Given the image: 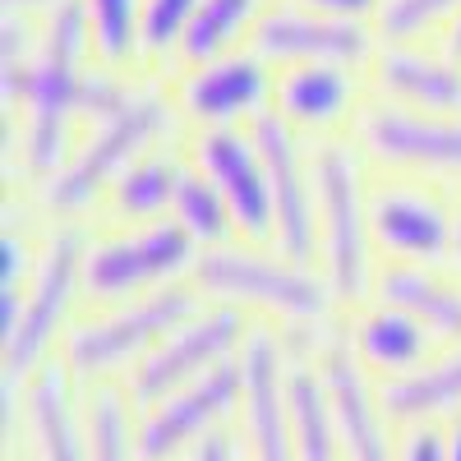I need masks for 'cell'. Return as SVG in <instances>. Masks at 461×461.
<instances>
[{"instance_id":"1","label":"cell","mask_w":461,"mask_h":461,"mask_svg":"<svg viewBox=\"0 0 461 461\" xmlns=\"http://www.w3.org/2000/svg\"><path fill=\"white\" fill-rule=\"evenodd\" d=\"M93 37L79 0H65L42 19V51L14 115H5V189H37L51 180L79 143L84 88L93 74Z\"/></svg>"},{"instance_id":"2","label":"cell","mask_w":461,"mask_h":461,"mask_svg":"<svg viewBox=\"0 0 461 461\" xmlns=\"http://www.w3.org/2000/svg\"><path fill=\"white\" fill-rule=\"evenodd\" d=\"M185 134L189 130H185L180 106L171 97V79L143 69L139 88L121 106L93 115L79 130V143H74V152L65 158V167L37 189H28V203L47 221H88V217H97L115 176H121L134 158H143L148 148L180 143Z\"/></svg>"},{"instance_id":"3","label":"cell","mask_w":461,"mask_h":461,"mask_svg":"<svg viewBox=\"0 0 461 461\" xmlns=\"http://www.w3.org/2000/svg\"><path fill=\"white\" fill-rule=\"evenodd\" d=\"M189 282L212 304H236L245 314L277 319L286 332H328L341 310L314 263H300L277 245L254 240H226L199 249Z\"/></svg>"},{"instance_id":"4","label":"cell","mask_w":461,"mask_h":461,"mask_svg":"<svg viewBox=\"0 0 461 461\" xmlns=\"http://www.w3.org/2000/svg\"><path fill=\"white\" fill-rule=\"evenodd\" d=\"M314 148V217H319V258L314 267L332 286L341 314L374 295L378 249L369 236V180L351 134L319 139Z\"/></svg>"},{"instance_id":"5","label":"cell","mask_w":461,"mask_h":461,"mask_svg":"<svg viewBox=\"0 0 461 461\" xmlns=\"http://www.w3.org/2000/svg\"><path fill=\"white\" fill-rule=\"evenodd\" d=\"M208 304V295L194 282H176L162 291H148L139 300L121 304H97V314L79 319L65 341H60V360L69 365L74 378L102 383L121 365H139L152 346H162L185 319H194Z\"/></svg>"},{"instance_id":"6","label":"cell","mask_w":461,"mask_h":461,"mask_svg":"<svg viewBox=\"0 0 461 461\" xmlns=\"http://www.w3.org/2000/svg\"><path fill=\"white\" fill-rule=\"evenodd\" d=\"M93 221H47L42 230V254L23 286V314L14 337L0 341L10 378H32L51 360V351L74 328L69 314L84 295V249H88Z\"/></svg>"},{"instance_id":"7","label":"cell","mask_w":461,"mask_h":461,"mask_svg":"<svg viewBox=\"0 0 461 461\" xmlns=\"http://www.w3.org/2000/svg\"><path fill=\"white\" fill-rule=\"evenodd\" d=\"M199 245L176 217L143 226H93L84 249V295L93 304H121L194 277Z\"/></svg>"},{"instance_id":"8","label":"cell","mask_w":461,"mask_h":461,"mask_svg":"<svg viewBox=\"0 0 461 461\" xmlns=\"http://www.w3.org/2000/svg\"><path fill=\"white\" fill-rule=\"evenodd\" d=\"M351 143L374 176L425 180L461 194V115L406 111L369 93L351 125Z\"/></svg>"},{"instance_id":"9","label":"cell","mask_w":461,"mask_h":461,"mask_svg":"<svg viewBox=\"0 0 461 461\" xmlns=\"http://www.w3.org/2000/svg\"><path fill=\"white\" fill-rule=\"evenodd\" d=\"M369 236L378 263H452L456 194L425 180H369Z\"/></svg>"},{"instance_id":"10","label":"cell","mask_w":461,"mask_h":461,"mask_svg":"<svg viewBox=\"0 0 461 461\" xmlns=\"http://www.w3.org/2000/svg\"><path fill=\"white\" fill-rule=\"evenodd\" d=\"M167 79H171V97L180 106V121L189 134L249 130L258 115L273 111V93H277V69L263 56H254L249 47L176 69Z\"/></svg>"},{"instance_id":"11","label":"cell","mask_w":461,"mask_h":461,"mask_svg":"<svg viewBox=\"0 0 461 461\" xmlns=\"http://www.w3.org/2000/svg\"><path fill=\"white\" fill-rule=\"evenodd\" d=\"M254 332V319L236 304H203L194 319H185L162 346H152V351L130 369V383L125 393L134 402V411H148L158 406L167 393L185 388V383H194L199 374H208L212 365L230 360L245 351V341Z\"/></svg>"},{"instance_id":"12","label":"cell","mask_w":461,"mask_h":461,"mask_svg":"<svg viewBox=\"0 0 461 461\" xmlns=\"http://www.w3.org/2000/svg\"><path fill=\"white\" fill-rule=\"evenodd\" d=\"M189 162H194L217 189L236 217V236L254 245L277 240V203H273V180H267L263 152L249 130H199L185 134Z\"/></svg>"},{"instance_id":"13","label":"cell","mask_w":461,"mask_h":461,"mask_svg":"<svg viewBox=\"0 0 461 461\" xmlns=\"http://www.w3.org/2000/svg\"><path fill=\"white\" fill-rule=\"evenodd\" d=\"M240 402H245V360L230 356L208 374H199L194 383L167 393L158 406L139 411V456L143 461L180 456L203 434H212Z\"/></svg>"},{"instance_id":"14","label":"cell","mask_w":461,"mask_h":461,"mask_svg":"<svg viewBox=\"0 0 461 461\" xmlns=\"http://www.w3.org/2000/svg\"><path fill=\"white\" fill-rule=\"evenodd\" d=\"M249 51L263 56L273 69L314 65V60H341V65L369 69V60L378 51V37L369 23L319 14L310 5H300V0H273L249 32Z\"/></svg>"},{"instance_id":"15","label":"cell","mask_w":461,"mask_h":461,"mask_svg":"<svg viewBox=\"0 0 461 461\" xmlns=\"http://www.w3.org/2000/svg\"><path fill=\"white\" fill-rule=\"evenodd\" d=\"M267 180H273V203H277V249L314 263L319 258V217H314V148L310 139H300L277 111L258 115L249 125Z\"/></svg>"},{"instance_id":"16","label":"cell","mask_w":461,"mask_h":461,"mask_svg":"<svg viewBox=\"0 0 461 461\" xmlns=\"http://www.w3.org/2000/svg\"><path fill=\"white\" fill-rule=\"evenodd\" d=\"M365 102H369V69L365 65L314 60V65L277 69L273 111L310 143L351 134Z\"/></svg>"},{"instance_id":"17","label":"cell","mask_w":461,"mask_h":461,"mask_svg":"<svg viewBox=\"0 0 461 461\" xmlns=\"http://www.w3.org/2000/svg\"><path fill=\"white\" fill-rule=\"evenodd\" d=\"M319 374L328 383V402H332V425L341 443V461H397L388 443V411L378 402V388H369L365 365L356 360L351 341L341 328H328L314 346Z\"/></svg>"},{"instance_id":"18","label":"cell","mask_w":461,"mask_h":461,"mask_svg":"<svg viewBox=\"0 0 461 461\" xmlns=\"http://www.w3.org/2000/svg\"><path fill=\"white\" fill-rule=\"evenodd\" d=\"M369 93L429 115H461V56L443 42H393L369 60Z\"/></svg>"},{"instance_id":"19","label":"cell","mask_w":461,"mask_h":461,"mask_svg":"<svg viewBox=\"0 0 461 461\" xmlns=\"http://www.w3.org/2000/svg\"><path fill=\"white\" fill-rule=\"evenodd\" d=\"M245 434L254 461H300L286 425V337L277 328H258L245 341Z\"/></svg>"},{"instance_id":"20","label":"cell","mask_w":461,"mask_h":461,"mask_svg":"<svg viewBox=\"0 0 461 461\" xmlns=\"http://www.w3.org/2000/svg\"><path fill=\"white\" fill-rule=\"evenodd\" d=\"M374 300L420 319L438 346L461 341V273L452 263H378Z\"/></svg>"},{"instance_id":"21","label":"cell","mask_w":461,"mask_h":461,"mask_svg":"<svg viewBox=\"0 0 461 461\" xmlns=\"http://www.w3.org/2000/svg\"><path fill=\"white\" fill-rule=\"evenodd\" d=\"M185 167H189L185 139L148 148L143 158H134L121 176H115V185L106 189L93 226H143V221L171 217V203H176Z\"/></svg>"},{"instance_id":"22","label":"cell","mask_w":461,"mask_h":461,"mask_svg":"<svg viewBox=\"0 0 461 461\" xmlns=\"http://www.w3.org/2000/svg\"><path fill=\"white\" fill-rule=\"evenodd\" d=\"M346 341H351V351L365 369L383 374V378H397V374H411L415 365H425L429 351H434V337L429 328L411 319L406 310L388 300H365L356 310H346Z\"/></svg>"},{"instance_id":"23","label":"cell","mask_w":461,"mask_h":461,"mask_svg":"<svg viewBox=\"0 0 461 461\" xmlns=\"http://www.w3.org/2000/svg\"><path fill=\"white\" fill-rule=\"evenodd\" d=\"M69 365L65 360H47L28 378L23 393V415L28 429L37 438V456L42 461H88V429H79L69 406Z\"/></svg>"},{"instance_id":"24","label":"cell","mask_w":461,"mask_h":461,"mask_svg":"<svg viewBox=\"0 0 461 461\" xmlns=\"http://www.w3.org/2000/svg\"><path fill=\"white\" fill-rule=\"evenodd\" d=\"M378 402L393 425H411V429L438 415H456L461 411V341L429 356L425 365H415L411 374L383 378Z\"/></svg>"},{"instance_id":"25","label":"cell","mask_w":461,"mask_h":461,"mask_svg":"<svg viewBox=\"0 0 461 461\" xmlns=\"http://www.w3.org/2000/svg\"><path fill=\"white\" fill-rule=\"evenodd\" d=\"M314 346H310V356H291V346H286V425H291L300 461H341L332 402H328V383L314 360Z\"/></svg>"},{"instance_id":"26","label":"cell","mask_w":461,"mask_h":461,"mask_svg":"<svg viewBox=\"0 0 461 461\" xmlns=\"http://www.w3.org/2000/svg\"><path fill=\"white\" fill-rule=\"evenodd\" d=\"M267 5H273V0H199V14H194V23H189L185 42H180L176 69H189V65H203L212 56L249 47V32H254V23L263 19Z\"/></svg>"},{"instance_id":"27","label":"cell","mask_w":461,"mask_h":461,"mask_svg":"<svg viewBox=\"0 0 461 461\" xmlns=\"http://www.w3.org/2000/svg\"><path fill=\"white\" fill-rule=\"evenodd\" d=\"M88 37H93V60L121 74H139V32H143V0H79Z\"/></svg>"},{"instance_id":"28","label":"cell","mask_w":461,"mask_h":461,"mask_svg":"<svg viewBox=\"0 0 461 461\" xmlns=\"http://www.w3.org/2000/svg\"><path fill=\"white\" fill-rule=\"evenodd\" d=\"M189 152V148H185ZM171 217L180 221V230L199 249H212V245H226V240H240L236 236V217H230L221 189L189 162L185 176H180V189H176V203H171Z\"/></svg>"},{"instance_id":"29","label":"cell","mask_w":461,"mask_h":461,"mask_svg":"<svg viewBox=\"0 0 461 461\" xmlns=\"http://www.w3.org/2000/svg\"><path fill=\"white\" fill-rule=\"evenodd\" d=\"M461 14V0H378L369 19L378 47L393 42H443V32Z\"/></svg>"},{"instance_id":"30","label":"cell","mask_w":461,"mask_h":461,"mask_svg":"<svg viewBox=\"0 0 461 461\" xmlns=\"http://www.w3.org/2000/svg\"><path fill=\"white\" fill-rule=\"evenodd\" d=\"M130 393L121 388H93L88 397V461H143L139 456V425H130Z\"/></svg>"},{"instance_id":"31","label":"cell","mask_w":461,"mask_h":461,"mask_svg":"<svg viewBox=\"0 0 461 461\" xmlns=\"http://www.w3.org/2000/svg\"><path fill=\"white\" fill-rule=\"evenodd\" d=\"M199 14V0H143V32H139V60L148 74H171L180 42Z\"/></svg>"},{"instance_id":"32","label":"cell","mask_w":461,"mask_h":461,"mask_svg":"<svg viewBox=\"0 0 461 461\" xmlns=\"http://www.w3.org/2000/svg\"><path fill=\"white\" fill-rule=\"evenodd\" d=\"M37 51H42V19L0 14V106L5 115H14L23 102Z\"/></svg>"},{"instance_id":"33","label":"cell","mask_w":461,"mask_h":461,"mask_svg":"<svg viewBox=\"0 0 461 461\" xmlns=\"http://www.w3.org/2000/svg\"><path fill=\"white\" fill-rule=\"evenodd\" d=\"M397 461H447V456H443V434L415 425V434L402 443V456H397Z\"/></svg>"},{"instance_id":"34","label":"cell","mask_w":461,"mask_h":461,"mask_svg":"<svg viewBox=\"0 0 461 461\" xmlns=\"http://www.w3.org/2000/svg\"><path fill=\"white\" fill-rule=\"evenodd\" d=\"M300 5H310L319 14H332V19H351V23H369L378 0H300Z\"/></svg>"},{"instance_id":"35","label":"cell","mask_w":461,"mask_h":461,"mask_svg":"<svg viewBox=\"0 0 461 461\" xmlns=\"http://www.w3.org/2000/svg\"><path fill=\"white\" fill-rule=\"evenodd\" d=\"M189 461H236V443H230L226 429H212L189 447Z\"/></svg>"},{"instance_id":"36","label":"cell","mask_w":461,"mask_h":461,"mask_svg":"<svg viewBox=\"0 0 461 461\" xmlns=\"http://www.w3.org/2000/svg\"><path fill=\"white\" fill-rule=\"evenodd\" d=\"M65 0H0V14H23V19H47Z\"/></svg>"},{"instance_id":"37","label":"cell","mask_w":461,"mask_h":461,"mask_svg":"<svg viewBox=\"0 0 461 461\" xmlns=\"http://www.w3.org/2000/svg\"><path fill=\"white\" fill-rule=\"evenodd\" d=\"M443 456L447 461H461V415L452 420V429L443 434Z\"/></svg>"},{"instance_id":"38","label":"cell","mask_w":461,"mask_h":461,"mask_svg":"<svg viewBox=\"0 0 461 461\" xmlns=\"http://www.w3.org/2000/svg\"><path fill=\"white\" fill-rule=\"evenodd\" d=\"M443 47H447L452 56H461V14H456V19H452V28L443 32Z\"/></svg>"},{"instance_id":"39","label":"cell","mask_w":461,"mask_h":461,"mask_svg":"<svg viewBox=\"0 0 461 461\" xmlns=\"http://www.w3.org/2000/svg\"><path fill=\"white\" fill-rule=\"evenodd\" d=\"M452 267L461 273V194H456V245H452Z\"/></svg>"}]
</instances>
